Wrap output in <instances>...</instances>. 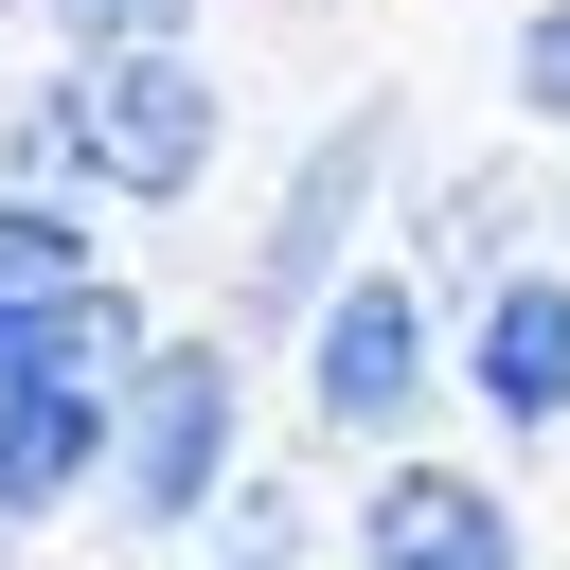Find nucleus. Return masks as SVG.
Segmentation results:
<instances>
[{
  "instance_id": "obj_8",
  "label": "nucleus",
  "mask_w": 570,
  "mask_h": 570,
  "mask_svg": "<svg viewBox=\"0 0 570 570\" xmlns=\"http://www.w3.org/2000/svg\"><path fill=\"white\" fill-rule=\"evenodd\" d=\"M142 356H160V303H142L125 267H89V285H53V303L18 321V374H71V392H107V410H125Z\"/></svg>"
},
{
  "instance_id": "obj_1",
  "label": "nucleus",
  "mask_w": 570,
  "mask_h": 570,
  "mask_svg": "<svg viewBox=\"0 0 570 570\" xmlns=\"http://www.w3.org/2000/svg\"><path fill=\"white\" fill-rule=\"evenodd\" d=\"M285 356H303V428H321V463H392V445L463 392V285H428V267L392 249V267H356Z\"/></svg>"
},
{
  "instance_id": "obj_4",
  "label": "nucleus",
  "mask_w": 570,
  "mask_h": 570,
  "mask_svg": "<svg viewBox=\"0 0 570 570\" xmlns=\"http://www.w3.org/2000/svg\"><path fill=\"white\" fill-rule=\"evenodd\" d=\"M89 142H107V214H196L232 160V89L214 53H89Z\"/></svg>"
},
{
  "instance_id": "obj_5",
  "label": "nucleus",
  "mask_w": 570,
  "mask_h": 570,
  "mask_svg": "<svg viewBox=\"0 0 570 570\" xmlns=\"http://www.w3.org/2000/svg\"><path fill=\"white\" fill-rule=\"evenodd\" d=\"M463 410L499 445H570V249H517L463 285Z\"/></svg>"
},
{
  "instance_id": "obj_3",
  "label": "nucleus",
  "mask_w": 570,
  "mask_h": 570,
  "mask_svg": "<svg viewBox=\"0 0 570 570\" xmlns=\"http://www.w3.org/2000/svg\"><path fill=\"white\" fill-rule=\"evenodd\" d=\"M232 481H249V338L196 321V338H160V356L125 374V410H107V517H125V534H196Z\"/></svg>"
},
{
  "instance_id": "obj_13",
  "label": "nucleus",
  "mask_w": 570,
  "mask_h": 570,
  "mask_svg": "<svg viewBox=\"0 0 570 570\" xmlns=\"http://www.w3.org/2000/svg\"><path fill=\"white\" fill-rule=\"evenodd\" d=\"M0 18H36V0H0Z\"/></svg>"
},
{
  "instance_id": "obj_6",
  "label": "nucleus",
  "mask_w": 570,
  "mask_h": 570,
  "mask_svg": "<svg viewBox=\"0 0 570 570\" xmlns=\"http://www.w3.org/2000/svg\"><path fill=\"white\" fill-rule=\"evenodd\" d=\"M338 570H534V534H517V499H499L481 463H445V445H392V463H356Z\"/></svg>"
},
{
  "instance_id": "obj_11",
  "label": "nucleus",
  "mask_w": 570,
  "mask_h": 570,
  "mask_svg": "<svg viewBox=\"0 0 570 570\" xmlns=\"http://www.w3.org/2000/svg\"><path fill=\"white\" fill-rule=\"evenodd\" d=\"M499 89H517V125H570V0L499 18Z\"/></svg>"
},
{
  "instance_id": "obj_12",
  "label": "nucleus",
  "mask_w": 570,
  "mask_h": 570,
  "mask_svg": "<svg viewBox=\"0 0 570 570\" xmlns=\"http://www.w3.org/2000/svg\"><path fill=\"white\" fill-rule=\"evenodd\" d=\"M214 570H303V552H214Z\"/></svg>"
},
{
  "instance_id": "obj_9",
  "label": "nucleus",
  "mask_w": 570,
  "mask_h": 570,
  "mask_svg": "<svg viewBox=\"0 0 570 570\" xmlns=\"http://www.w3.org/2000/svg\"><path fill=\"white\" fill-rule=\"evenodd\" d=\"M0 178H18V196H89V214H107V142H89V71H71V53L0 107Z\"/></svg>"
},
{
  "instance_id": "obj_2",
  "label": "nucleus",
  "mask_w": 570,
  "mask_h": 570,
  "mask_svg": "<svg viewBox=\"0 0 570 570\" xmlns=\"http://www.w3.org/2000/svg\"><path fill=\"white\" fill-rule=\"evenodd\" d=\"M392 142H410V107H392V89H356V107L267 178V232L232 249V338H249V356H267V338H303V321L374 267L356 232H374V196H392Z\"/></svg>"
},
{
  "instance_id": "obj_7",
  "label": "nucleus",
  "mask_w": 570,
  "mask_h": 570,
  "mask_svg": "<svg viewBox=\"0 0 570 570\" xmlns=\"http://www.w3.org/2000/svg\"><path fill=\"white\" fill-rule=\"evenodd\" d=\"M89 499H107V392H71V374H0V534L89 517Z\"/></svg>"
},
{
  "instance_id": "obj_10",
  "label": "nucleus",
  "mask_w": 570,
  "mask_h": 570,
  "mask_svg": "<svg viewBox=\"0 0 570 570\" xmlns=\"http://www.w3.org/2000/svg\"><path fill=\"white\" fill-rule=\"evenodd\" d=\"M36 36L89 71V53H178L196 36V0H36Z\"/></svg>"
}]
</instances>
